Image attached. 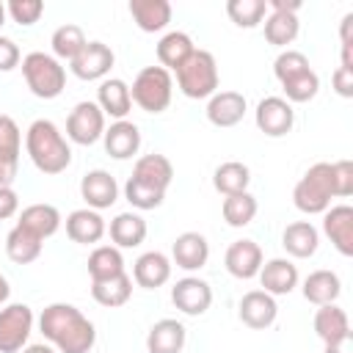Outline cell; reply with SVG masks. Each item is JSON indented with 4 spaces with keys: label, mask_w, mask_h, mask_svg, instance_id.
Returning a JSON list of instances; mask_svg holds the SVG:
<instances>
[{
    "label": "cell",
    "mask_w": 353,
    "mask_h": 353,
    "mask_svg": "<svg viewBox=\"0 0 353 353\" xmlns=\"http://www.w3.org/2000/svg\"><path fill=\"white\" fill-rule=\"evenodd\" d=\"M132 102L146 113H163L171 105L174 97V77L163 66H143L132 85H130Z\"/></svg>",
    "instance_id": "8992f818"
},
{
    "label": "cell",
    "mask_w": 353,
    "mask_h": 353,
    "mask_svg": "<svg viewBox=\"0 0 353 353\" xmlns=\"http://www.w3.org/2000/svg\"><path fill=\"white\" fill-rule=\"evenodd\" d=\"M331 199H336L331 163H314L306 168V174L292 188V204L303 215H323L331 207Z\"/></svg>",
    "instance_id": "277c9868"
},
{
    "label": "cell",
    "mask_w": 353,
    "mask_h": 353,
    "mask_svg": "<svg viewBox=\"0 0 353 353\" xmlns=\"http://www.w3.org/2000/svg\"><path fill=\"white\" fill-rule=\"evenodd\" d=\"M185 342L188 328L174 317H163L146 334V353H182Z\"/></svg>",
    "instance_id": "603a6c76"
},
{
    "label": "cell",
    "mask_w": 353,
    "mask_h": 353,
    "mask_svg": "<svg viewBox=\"0 0 353 353\" xmlns=\"http://www.w3.org/2000/svg\"><path fill=\"white\" fill-rule=\"evenodd\" d=\"M19 353H58L52 345H47V342H41V345H25Z\"/></svg>",
    "instance_id": "f907efd6"
},
{
    "label": "cell",
    "mask_w": 353,
    "mask_h": 353,
    "mask_svg": "<svg viewBox=\"0 0 353 353\" xmlns=\"http://www.w3.org/2000/svg\"><path fill=\"white\" fill-rule=\"evenodd\" d=\"M298 11H301L298 0H292V3L268 0V17L262 22H265V39L273 47H287V44H292L298 39V30H301Z\"/></svg>",
    "instance_id": "9c48e42d"
},
{
    "label": "cell",
    "mask_w": 353,
    "mask_h": 353,
    "mask_svg": "<svg viewBox=\"0 0 353 353\" xmlns=\"http://www.w3.org/2000/svg\"><path fill=\"white\" fill-rule=\"evenodd\" d=\"M130 17L143 33H160L171 22L168 0H130Z\"/></svg>",
    "instance_id": "f1b7e54d"
},
{
    "label": "cell",
    "mask_w": 353,
    "mask_h": 353,
    "mask_svg": "<svg viewBox=\"0 0 353 353\" xmlns=\"http://www.w3.org/2000/svg\"><path fill=\"white\" fill-rule=\"evenodd\" d=\"M132 179H138V182H143V185L165 193L171 188V182H174V165H171V160L165 154L152 152V154H143V157L135 160Z\"/></svg>",
    "instance_id": "4316f807"
},
{
    "label": "cell",
    "mask_w": 353,
    "mask_h": 353,
    "mask_svg": "<svg viewBox=\"0 0 353 353\" xmlns=\"http://www.w3.org/2000/svg\"><path fill=\"white\" fill-rule=\"evenodd\" d=\"M91 298L99 306L108 309H119L132 298V279L127 273L113 276V279H102V281H91Z\"/></svg>",
    "instance_id": "e575fe53"
},
{
    "label": "cell",
    "mask_w": 353,
    "mask_h": 353,
    "mask_svg": "<svg viewBox=\"0 0 353 353\" xmlns=\"http://www.w3.org/2000/svg\"><path fill=\"white\" fill-rule=\"evenodd\" d=\"M237 314L243 320V325L254 328V331H265L276 323L279 317V303L273 295H268L265 290H251L240 298L237 303Z\"/></svg>",
    "instance_id": "5bb4252c"
},
{
    "label": "cell",
    "mask_w": 353,
    "mask_h": 353,
    "mask_svg": "<svg viewBox=\"0 0 353 353\" xmlns=\"http://www.w3.org/2000/svg\"><path fill=\"white\" fill-rule=\"evenodd\" d=\"M19 152H22V132L19 124L0 113V185H11L19 168Z\"/></svg>",
    "instance_id": "e0dca14e"
},
{
    "label": "cell",
    "mask_w": 353,
    "mask_h": 353,
    "mask_svg": "<svg viewBox=\"0 0 353 353\" xmlns=\"http://www.w3.org/2000/svg\"><path fill=\"white\" fill-rule=\"evenodd\" d=\"M33 323L28 303H6L0 309V353H19L33 334Z\"/></svg>",
    "instance_id": "52a82bcc"
},
{
    "label": "cell",
    "mask_w": 353,
    "mask_h": 353,
    "mask_svg": "<svg viewBox=\"0 0 353 353\" xmlns=\"http://www.w3.org/2000/svg\"><path fill=\"white\" fill-rule=\"evenodd\" d=\"M251 185V168L240 160H226L215 168L212 174V188L221 196H234V193H245Z\"/></svg>",
    "instance_id": "836d02e7"
},
{
    "label": "cell",
    "mask_w": 353,
    "mask_h": 353,
    "mask_svg": "<svg viewBox=\"0 0 353 353\" xmlns=\"http://www.w3.org/2000/svg\"><path fill=\"white\" fill-rule=\"evenodd\" d=\"M176 74V88L188 97V99H210L218 91V61L210 50H193V55L174 69Z\"/></svg>",
    "instance_id": "3957f363"
},
{
    "label": "cell",
    "mask_w": 353,
    "mask_h": 353,
    "mask_svg": "<svg viewBox=\"0 0 353 353\" xmlns=\"http://www.w3.org/2000/svg\"><path fill=\"white\" fill-rule=\"evenodd\" d=\"M171 303L188 317H201L212 306V287L199 276H185L171 287Z\"/></svg>",
    "instance_id": "7c38bea8"
},
{
    "label": "cell",
    "mask_w": 353,
    "mask_h": 353,
    "mask_svg": "<svg viewBox=\"0 0 353 353\" xmlns=\"http://www.w3.org/2000/svg\"><path fill=\"white\" fill-rule=\"evenodd\" d=\"M303 298L314 306H325V303H336L339 292H342V281L334 270H312L306 279H303V287H301Z\"/></svg>",
    "instance_id": "f546056e"
},
{
    "label": "cell",
    "mask_w": 353,
    "mask_h": 353,
    "mask_svg": "<svg viewBox=\"0 0 353 353\" xmlns=\"http://www.w3.org/2000/svg\"><path fill=\"white\" fill-rule=\"evenodd\" d=\"M256 210H259V204H256V199L248 190L245 193H234V196H223V204H221L223 221L229 226H234V229L248 226L256 218Z\"/></svg>",
    "instance_id": "74e56055"
},
{
    "label": "cell",
    "mask_w": 353,
    "mask_h": 353,
    "mask_svg": "<svg viewBox=\"0 0 353 353\" xmlns=\"http://www.w3.org/2000/svg\"><path fill=\"white\" fill-rule=\"evenodd\" d=\"M113 63H116V55L105 41H88L77 52V58L69 61V69L80 80H105L110 74Z\"/></svg>",
    "instance_id": "8fae6325"
},
{
    "label": "cell",
    "mask_w": 353,
    "mask_h": 353,
    "mask_svg": "<svg viewBox=\"0 0 353 353\" xmlns=\"http://www.w3.org/2000/svg\"><path fill=\"white\" fill-rule=\"evenodd\" d=\"M171 259L163 251H146L132 265V281L143 290H157L171 279Z\"/></svg>",
    "instance_id": "d4e9b609"
},
{
    "label": "cell",
    "mask_w": 353,
    "mask_h": 353,
    "mask_svg": "<svg viewBox=\"0 0 353 353\" xmlns=\"http://www.w3.org/2000/svg\"><path fill=\"white\" fill-rule=\"evenodd\" d=\"M146 232H149V226H146L143 215H138V212H119L110 221V226H108V234H110L116 248H135V245H141L146 240Z\"/></svg>",
    "instance_id": "4dcf8cb0"
},
{
    "label": "cell",
    "mask_w": 353,
    "mask_h": 353,
    "mask_svg": "<svg viewBox=\"0 0 353 353\" xmlns=\"http://www.w3.org/2000/svg\"><path fill=\"white\" fill-rule=\"evenodd\" d=\"M102 143L113 160H130L141 149V130H138V124H132L127 119L113 121L110 127H105Z\"/></svg>",
    "instance_id": "7402d4cb"
},
{
    "label": "cell",
    "mask_w": 353,
    "mask_h": 353,
    "mask_svg": "<svg viewBox=\"0 0 353 353\" xmlns=\"http://www.w3.org/2000/svg\"><path fill=\"white\" fill-rule=\"evenodd\" d=\"M306 69H312V66H309V58L301 50H290L287 47L273 61V74H276L279 83H284V80H290V77H295V74H301Z\"/></svg>",
    "instance_id": "7bdbcfd3"
},
{
    "label": "cell",
    "mask_w": 353,
    "mask_h": 353,
    "mask_svg": "<svg viewBox=\"0 0 353 353\" xmlns=\"http://www.w3.org/2000/svg\"><path fill=\"white\" fill-rule=\"evenodd\" d=\"M22 77L39 99H55L66 88V66L50 52H28L22 58Z\"/></svg>",
    "instance_id": "5b68a950"
},
{
    "label": "cell",
    "mask_w": 353,
    "mask_h": 353,
    "mask_svg": "<svg viewBox=\"0 0 353 353\" xmlns=\"http://www.w3.org/2000/svg\"><path fill=\"white\" fill-rule=\"evenodd\" d=\"M25 152H28L30 163L47 176L63 174L69 168V163H72V146L63 138V132L58 130V124L50 121V119H36L28 127Z\"/></svg>",
    "instance_id": "7a4b0ae2"
},
{
    "label": "cell",
    "mask_w": 353,
    "mask_h": 353,
    "mask_svg": "<svg viewBox=\"0 0 353 353\" xmlns=\"http://www.w3.org/2000/svg\"><path fill=\"white\" fill-rule=\"evenodd\" d=\"M226 14L237 28L251 30V28L262 25V19L268 17V0H229Z\"/></svg>",
    "instance_id": "ab89813d"
},
{
    "label": "cell",
    "mask_w": 353,
    "mask_h": 353,
    "mask_svg": "<svg viewBox=\"0 0 353 353\" xmlns=\"http://www.w3.org/2000/svg\"><path fill=\"white\" fill-rule=\"evenodd\" d=\"M124 199L135 207V210H157L160 204H163V199H165V193L163 190H154V188H149V185H143V182H138V179H127L124 182Z\"/></svg>",
    "instance_id": "b9f144b4"
},
{
    "label": "cell",
    "mask_w": 353,
    "mask_h": 353,
    "mask_svg": "<svg viewBox=\"0 0 353 353\" xmlns=\"http://www.w3.org/2000/svg\"><path fill=\"white\" fill-rule=\"evenodd\" d=\"M85 44H88V39H85L83 28H80V25H72V22L55 28V33H52V39H50L52 55H55L58 61H72V58H77V52H80Z\"/></svg>",
    "instance_id": "f35d334b"
},
{
    "label": "cell",
    "mask_w": 353,
    "mask_h": 353,
    "mask_svg": "<svg viewBox=\"0 0 353 353\" xmlns=\"http://www.w3.org/2000/svg\"><path fill=\"white\" fill-rule=\"evenodd\" d=\"M61 223H63V218H61L58 207H55V204H44V201L28 204V207L19 212V221H17V226H22L25 232L36 234L39 240L52 237V234L61 229Z\"/></svg>",
    "instance_id": "484cf974"
},
{
    "label": "cell",
    "mask_w": 353,
    "mask_h": 353,
    "mask_svg": "<svg viewBox=\"0 0 353 353\" xmlns=\"http://www.w3.org/2000/svg\"><path fill=\"white\" fill-rule=\"evenodd\" d=\"M39 331L58 353H88L97 342L94 323L72 303H50L39 314Z\"/></svg>",
    "instance_id": "6da1fadb"
},
{
    "label": "cell",
    "mask_w": 353,
    "mask_h": 353,
    "mask_svg": "<svg viewBox=\"0 0 353 353\" xmlns=\"http://www.w3.org/2000/svg\"><path fill=\"white\" fill-rule=\"evenodd\" d=\"M254 121H256V130L265 132L268 138H281L292 130L295 110L284 97H265L254 110Z\"/></svg>",
    "instance_id": "30bf717a"
},
{
    "label": "cell",
    "mask_w": 353,
    "mask_h": 353,
    "mask_svg": "<svg viewBox=\"0 0 353 353\" xmlns=\"http://www.w3.org/2000/svg\"><path fill=\"white\" fill-rule=\"evenodd\" d=\"M6 17H8V14H6V3H0V28L6 25Z\"/></svg>",
    "instance_id": "f5cc1de1"
},
{
    "label": "cell",
    "mask_w": 353,
    "mask_h": 353,
    "mask_svg": "<svg viewBox=\"0 0 353 353\" xmlns=\"http://www.w3.org/2000/svg\"><path fill=\"white\" fill-rule=\"evenodd\" d=\"M323 234L342 256H353V207L334 204L323 212Z\"/></svg>",
    "instance_id": "9a60e30c"
},
{
    "label": "cell",
    "mask_w": 353,
    "mask_h": 353,
    "mask_svg": "<svg viewBox=\"0 0 353 353\" xmlns=\"http://www.w3.org/2000/svg\"><path fill=\"white\" fill-rule=\"evenodd\" d=\"M281 245L290 256L295 259H309L317 254L320 245V232L312 221H292L287 223V229L281 232Z\"/></svg>",
    "instance_id": "83f0119b"
},
{
    "label": "cell",
    "mask_w": 353,
    "mask_h": 353,
    "mask_svg": "<svg viewBox=\"0 0 353 353\" xmlns=\"http://www.w3.org/2000/svg\"><path fill=\"white\" fill-rule=\"evenodd\" d=\"M19 212V196L11 185H0V221H8Z\"/></svg>",
    "instance_id": "7dc6e473"
},
{
    "label": "cell",
    "mask_w": 353,
    "mask_h": 353,
    "mask_svg": "<svg viewBox=\"0 0 353 353\" xmlns=\"http://www.w3.org/2000/svg\"><path fill=\"white\" fill-rule=\"evenodd\" d=\"M80 196L85 201L88 210H108L119 201V182L110 171L105 168H94L88 174H83L80 179Z\"/></svg>",
    "instance_id": "4fadbf2b"
},
{
    "label": "cell",
    "mask_w": 353,
    "mask_h": 353,
    "mask_svg": "<svg viewBox=\"0 0 353 353\" xmlns=\"http://www.w3.org/2000/svg\"><path fill=\"white\" fill-rule=\"evenodd\" d=\"M331 176H334L336 199H347V196L353 193V163H350V160H336V163H331Z\"/></svg>",
    "instance_id": "f6af8a7d"
},
{
    "label": "cell",
    "mask_w": 353,
    "mask_h": 353,
    "mask_svg": "<svg viewBox=\"0 0 353 353\" xmlns=\"http://www.w3.org/2000/svg\"><path fill=\"white\" fill-rule=\"evenodd\" d=\"M8 295H11V287H8V279L0 273V306L8 301Z\"/></svg>",
    "instance_id": "816d5d0a"
},
{
    "label": "cell",
    "mask_w": 353,
    "mask_h": 353,
    "mask_svg": "<svg viewBox=\"0 0 353 353\" xmlns=\"http://www.w3.org/2000/svg\"><path fill=\"white\" fill-rule=\"evenodd\" d=\"M63 223H66V237L72 243H80V245H97L108 232L105 218L97 210H88V207L72 210Z\"/></svg>",
    "instance_id": "d6986e66"
},
{
    "label": "cell",
    "mask_w": 353,
    "mask_h": 353,
    "mask_svg": "<svg viewBox=\"0 0 353 353\" xmlns=\"http://www.w3.org/2000/svg\"><path fill=\"white\" fill-rule=\"evenodd\" d=\"M6 14H8L17 25L30 28V25H36V22L41 19L44 3H41V0H8V3H6Z\"/></svg>",
    "instance_id": "ee69618b"
},
{
    "label": "cell",
    "mask_w": 353,
    "mask_h": 353,
    "mask_svg": "<svg viewBox=\"0 0 353 353\" xmlns=\"http://www.w3.org/2000/svg\"><path fill=\"white\" fill-rule=\"evenodd\" d=\"M97 105L99 110L105 113V119H127L130 108H132V94H130V85L121 80V77H105L97 88Z\"/></svg>",
    "instance_id": "cb8c5ba5"
},
{
    "label": "cell",
    "mask_w": 353,
    "mask_h": 353,
    "mask_svg": "<svg viewBox=\"0 0 353 353\" xmlns=\"http://www.w3.org/2000/svg\"><path fill=\"white\" fill-rule=\"evenodd\" d=\"M314 334L328 345V342H336L350 331V320H347V312L336 303H325V306H317L314 312Z\"/></svg>",
    "instance_id": "d6a6232c"
},
{
    "label": "cell",
    "mask_w": 353,
    "mask_h": 353,
    "mask_svg": "<svg viewBox=\"0 0 353 353\" xmlns=\"http://www.w3.org/2000/svg\"><path fill=\"white\" fill-rule=\"evenodd\" d=\"M325 353H353V334H347V336H342L336 342H328Z\"/></svg>",
    "instance_id": "681fc988"
},
{
    "label": "cell",
    "mask_w": 353,
    "mask_h": 353,
    "mask_svg": "<svg viewBox=\"0 0 353 353\" xmlns=\"http://www.w3.org/2000/svg\"><path fill=\"white\" fill-rule=\"evenodd\" d=\"M105 127L108 124H105V113L99 110V105L91 99H83L66 116V141H72L77 146H91V143L102 141Z\"/></svg>",
    "instance_id": "ba28073f"
},
{
    "label": "cell",
    "mask_w": 353,
    "mask_h": 353,
    "mask_svg": "<svg viewBox=\"0 0 353 353\" xmlns=\"http://www.w3.org/2000/svg\"><path fill=\"white\" fill-rule=\"evenodd\" d=\"M19 63H22V52H19L17 41L8 36H0V72H11Z\"/></svg>",
    "instance_id": "bcb514c9"
},
{
    "label": "cell",
    "mask_w": 353,
    "mask_h": 353,
    "mask_svg": "<svg viewBox=\"0 0 353 353\" xmlns=\"http://www.w3.org/2000/svg\"><path fill=\"white\" fill-rule=\"evenodd\" d=\"M41 243L44 240H39L36 234L25 232L22 226H14L6 234V254L17 265H30V262H36L41 256Z\"/></svg>",
    "instance_id": "8d00e7d4"
},
{
    "label": "cell",
    "mask_w": 353,
    "mask_h": 353,
    "mask_svg": "<svg viewBox=\"0 0 353 353\" xmlns=\"http://www.w3.org/2000/svg\"><path fill=\"white\" fill-rule=\"evenodd\" d=\"M262 262H265V254H262L259 243H254V240H248V237L234 240V243L226 248V256H223L226 270H229L234 279H243V281L259 276Z\"/></svg>",
    "instance_id": "2e32d148"
},
{
    "label": "cell",
    "mask_w": 353,
    "mask_h": 353,
    "mask_svg": "<svg viewBox=\"0 0 353 353\" xmlns=\"http://www.w3.org/2000/svg\"><path fill=\"white\" fill-rule=\"evenodd\" d=\"M193 50H196V44H193V39L185 30H168L157 41V61H160L163 69L174 72V69H179L193 55Z\"/></svg>",
    "instance_id": "1f68e13d"
},
{
    "label": "cell",
    "mask_w": 353,
    "mask_h": 353,
    "mask_svg": "<svg viewBox=\"0 0 353 353\" xmlns=\"http://www.w3.org/2000/svg\"><path fill=\"white\" fill-rule=\"evenodd\" d=\"M331 85H334V91H336L339 97L350 99V97H353V69L336 66V72H334V77H331Z\"/></svg>",
    "instance_id": "c3c4849f"
},
{
    "label": "cell",
    "mask_w": 353,
    "mask_h": 353,
    "mask_svg": "<svg viewBox=\"0 0 353 353\" xmlns=\"http://www.w3.org/2000/svg\"><path fill=\"white\" fill-rule=\"evenodd\" d=\"M248 102L240 91H215L207 102V121L212 127H234L243 121Z\"/></svg>",
    "instance_id": "44dd1931"
},
{
    "label": "cell",
    "mask_w": 353,
    "mask_h": 353,
    "mask_svg": "<svg viewBox=\"0 0 353 353\" xmlns=\"http://www.w3.org/2000/svg\"><path fill=\"white\" fill-rule=\"evenodd\" d=\"M210 259V243L201 232H182L176 234L174 245H171V265L193 273L201 270Z\"/></svg>",
    "instance_id": "ac0fdd59"
},
{
    "label": "cell",
    "mask_w": 353,
    "mask_h": 353,
    "mask_svg": "<svg viewBox=\"0 0 353 353\" xmlns=\"http://www.w3.org/2000/svg\"><path fill=\"white\" fill-rule=\"evenodd\" d=\"M121 273H127L124 270L121 248H116V245H97L88 254V276H91V281L113 279V276H121Z\"/></svg>",
    "instance_id": "d590c367"
},
{
    "label": "cell",
    "mask_w": 353,
    "mask_h": 353,
    "mask_svg": "<svg viewBox=\"0 0 353 353\" xmlns=\"http://www.w3.org/2000/svg\"><path fill=\"white\" fill-rule=\"evenodd\" d=\"M298 268L292 259H284V256H273L268 262H262L259 268V284L268 295H290L295 287H298Z\"/></svg>",
    "instance_id": "ffe728a7"
},
{
    "label": "cell",
    "mask_w": 353,
    "mask_h": 353,
    "mask_svg": "<svg viewBox=\"0 0 353 353\" xmlns=\"http://www.w3.org/2000/svg\"><path fill=\"white\" fill-rule=\"evenodd\" d=\"M281 88H284V99H287L290 105H301V102H309V99L317 97V91H320V77H317L314 69H306V72H301V74L284 80Z\"/></svg>",
    "instance_id": "60d3db41"
}]
</instances>
